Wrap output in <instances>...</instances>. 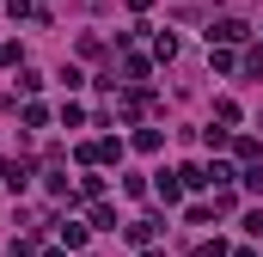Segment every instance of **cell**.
<instances>
[{
    "instance_id": "9c48e42d",
    "label": "cell",
    "mask_w": 263,
    "mask_h": 257,
    "mask_svg": "<svg viewBox=\"0 0 263 257\" xmlns=\"http://www.w3.org/2000/svg\"><path fill=\"white\" fill-rule=\"evenodd\" d=\"M245 74H251V80H263V49H251V56H245Z\"/></svg>"
},
{
    "instance_id": "52a82bcc",
    "label": "cell",
    "mask_w": 263,
    "mask_h": 257,
    "mask_svg": "<svg viewBox=\"0 0 263 257\" xmlns=\"http://www.w3.org/2000/svg\"><path fill=\"white\" fill-rule=\"evenodd\" d=\"M245 190H251V196H263V166H251V172H245Z\"/></svg>"
},
{
    "instance_id": "277c9868",
    "label": "cell",
    "mask_w": 263,
    "mask_h": 257,
    "mask_svg": "<svg viewBox=\"0 0 263 257\" xmlns=\"http://www.w3.org/2000/svg\"><path fill=\"white\" fill-rule=\"evenodd\" d=\"M153 56H159V62H172V56H178V37H172V31H159V37H153Z\"/></svg>"
},
{
    "instance_id": "ba28073f",
    "label": "cell",
    "mask_w": 263,
    "mask_h": 257,
    "mask_svg": "<svg viewBox=\"0 0 263 257\" xmlns=\"http://www.w3.org/2000/svg\"><path fill=\"white\" fill-rule=\"evenodd\" d=\"M196 257H227V245H220V239H202V245H196Z\"/></svg>"
},
{
    "instance_id": "7a4b0ae2",
    "label": "cell",
    "mask_w": 263,
    "mask_h": 257,
    "mask_svg": "<svg viewBox=\"0 0 263 257\" xmlns=\"http://www.w3.org/2000/svg\"><path fill=\"white\" fill-rule=\"evenodd\" d=\"M0 184H6V190H25V184H31V172H25V166H12V159H0Z\"/></svg>"
},
{
    "instance_id": "5b68a950",
    "label": "cell",
    "mask_w": 263,
    "mask_h": 257,
    "mask_svg": "<svg viewBox=\"0 0 263 257\" xmlns=\"http://www.w3.org/2000/svg\"><path fill=\"white\" fill-rule=\"evenodd\" d=\"M55 233L67 239V251H80V245H86V227H73V221H67V227H55Z\"/></svg>"
},
{
    "instance_id": "6da1fadb",
    "label": "cell",
    "mask_w": 263,
    "mask_h": 257,
    "mask_svg": "<svg viewBox=\"0 0 263 257\" xmlns=\"http://www.w3.org/2000/svg\"><path fill=\"white\" fill-rule=\"evenodd\" d=\"M245 37H251L245 19H214V31H208V43H245Z\"/></svg>"
},
{
    "instance_id": "3957f363",
    "label": "cell",
    "mask_w": 263,
    "mask_h": 257,
    "mask_svg": "<svg viewBox=\"0 0 263 257\" xmlns=\"http://www.w3.org/2000/svg\"><path fill=\"white\" fill-rule=\"evenodd\" d=\"M153 190L165 196V202H184V178H178V172H159V184H153Z\"/></svg>"
},
{
    "instance_id": "8992f818",
    "label": "cell",
    "mask_w": 263,
    "mask_h": 257,
    "mask_svg": "<svg viewBox=\"0 0 263 257\" xmlns=\"http://www.w3.org/2000/svg\"><path fill=\"white\" fill-rule=\"evenodd\" d=\"M245 233H251V239H263V208H251V214H245Z\"/></svg>"
}]
</instances>
